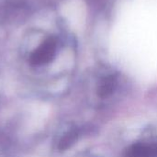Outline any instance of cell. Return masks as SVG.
Listing matches in <instances>:
<instances>
[{
	"mask_svg": "<svg viewBox=\"0 0 157 157\" xmlns=\"http://www.w3.org/2000/svg\"><path fill=\"white\" fill-rule=\"evenodd\" d=\"M56 40L53 38L46 40L30 56V63L34 65H40L49 63L54 56Z\"/></svg>",
	"mask_w": 157,
	"mask_h": 157,
	"instance_id": "1",
	"label": "cell"
},
{
	"mask_svg": "<svg viewBox=\"0 0 157 157\" xmlns=\"http://www.w3.org/2000/svg\"><path fill=\"white\" fill-rule=\"evenodd\" d=\"M128 157H157V143H139L130 147Z\"/></svg>",
	"mask_w": 157,
	"mask_h": 157,
	"instance_id": "2",
	"label": "cell"
},
{
	"mask_svg": "<svg viewBox=\"0 0 157 157\" xmlns=\"http://www.w3.org/2000/svg\"><path fill=\"white\" fill-rule=\"evenodd\" d=\"M117 86V81L115 76L113 75H109L107 78H105L103 80V82L101 83L99 89H98V95L101 98H107L109 96H110Z\"/></svg>",
	"mask_w": 157,
	"mask_h": 157,
	"instance_id": "3",
	"label": "cell"
},
{
	"mask_svg": "<svg viewBox=\"0 0 157 157\" xmlns=\"http://www.w3.org/2000/svg\"><path fill=\"white\" fill-rule=\"evenodd\" d=\"M77 136H78V133H77L76 131H72L69 133H67L63 137V139L61 141L60 148L61 149H66V148L70 147L75 143V141L76 140Z\"/></svg>",
	"mask_w": 157,
	"mask_h": 157,
	"instance_id": "4",
	"label": "cell"
}]
</instances>
